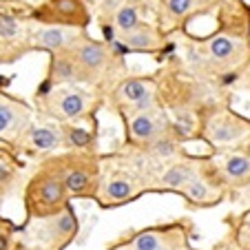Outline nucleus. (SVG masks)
<instances>
[{"label":"nucleus","instance_id":"f257e3e1","mask_svg":"<svg viewBox=\"0 0 250 250\" xmlns=\"http://www.w3.org/2000/svg\"><path fill=\"white\" fill-rule=\"evenodd\" d=\"M24 212H27V222H42L60 210H64L71 204V195L64 186L60 170L51 155L42 157L36 168V173L29 177L24 186Z\"/></svg>","mask_w":250,"mask_h":250},{"label":"nucleus","instance_id":"f03ea898","mask_svg":"<svg viewBox=\"0 0 250 250\" xmlns=\"http://www.w3.org/2000/svg\"><path fill=\"white\" fill-rule=\"evenodd\" d=\"M102 106L100 98L86 86L76 84H47L38 89V115L53 122H78L98 115Z\"/></svg>","mask_w":250,"mask_h":250},{"label":"nucleus","instance_id":"7ed1b4c3","mask_svg":"<svg viewBox=\"0 0 250 250\" xmlns=\"http://www.w3.org/2000/svg\"><path fill=\"white\" fill-rule=\"evenodd\" d=\"M51 157L71 199H95L104 175L98 151H60Z\"/></svg>","mask_w":250,"mask_h":250},{"label":"nucleus","instance_id":"20e7f679","mask_svg":"<svg viewBox=\"0 0 250 250\" xmlns=\"http://www.w3.org/2000/svg\"><path fill=\"white\" fill-rule=\"evenodd\" d=\"M250 135V120L246 115L237 113L226 102L215 104L202 120V140L212 151L224 148H239Z\"/></svg>","mask_w":250,"mask_h":250},{"label":"nucleus","instance_id":"39448f33","mask_svg":"<svg viewBox=\"0 0 250 250\" xmlns=\"http://www.w3.org/2000/svg\"><path fill=\"white\" fill-rule=\"evenodd\" d=\"M193 237L195 226L190 219H173V222L128 230L120 239L131 250H186L190 248Z\"/></svg>","mask_w":250,"mask_h":250},{"label":"nucleus","instance_id":"423d86ee","mask_svg":"<svg viewBox=\"0 0 250 250\" xmlns=\"http://www.w3.org/2000/svg\"><path fill=\"white\" fill-rule=\"evenodd\" d=\"M27 20L33 24H53L86 31L93 20L89 0H38L29 9Z\"/></svg>","mask_w":250,"mask_h":250},{"label":"nucleus","instance_id":"0eeeda50","mask_svg":"<svg viewBox=\"0 0 250 250\" xmlns=\"http://www.w3.org/2000/svg\"><path fill=\"white\" fill-rule=\"evenodd\" d=\"M228 193H230V186H228L226 177L222 175L212 155L202 157L199 173L180 190V195L186 199V204L193 208L217 206L228 197Z\"/></svg>","mask_w":250,"mask_h":250},{"label":"nucleus","instance_id":"6e6552de","mask_svg":"<svg viewBox=\"0 0 250 250\" xmlns=\"http://www.w3.org/2000/svg\"><path fill=\"white\" fill-rule=\"evenodd\" d=\"M124 126H126V144L128 148H135L142 153L148 144L162 137L164 133H170V118L162 104H157L151 111H137V113H122Z\"/></svg>","mask_w":250,"mask_h":250},{"label":"nucleus","instance_id":"1a4fd4ad","mask_svg":"<svg viewBox=\"0 0 250 250\" xmlns=\"http://www.w3.org/2000/svg\"><path fill=\"white\" fill-rule=\"evenodd\" d=\"M66 49H69V51L76 56V60L98 80V84H102V80L109 76L111 66H113L115 62H122V58L115 56L104 40L91 38L86 31L78 33L76 38H73V42Z\"/></svg>","mask_w":250,"mask_h":250},{"label":"nucleus","instance_id":"9d476101","mask_svg":"<svg viewBox=\"0 0 250 250\" xmlns=\"http://www.w3.org/2000/svg\"><path fill=\"white\" fill-rule=\"evenodd\" d=\"M20 153H27V155H53V153L66 151L64 144V135H62V128L58 122L47 118L33 120L22 133L16 140L14 144Z\"/></svg>","mask_w":250,"mask_h":250},{"label":"nucleus","instance_id":"9b49d317","mask_svg":"<svg viewBox=\"0 0 250 250\" xmlns=\"http://www.w3.org/2000/svg\"><path fill=\"white\" fill-rule=\"evenodd\" d=\"M146 190L148 188L135 180V175L131 170L115 168L109 175H102V184H100V190L93 202L100 208H118L124 206V204L135 202Z\"/></svg>","mask_w":250,"mask_h":250},{"label":"nucleus","instance_id":"f8f14e48","mask_svg":"<svg viewBox=\"0 0 250 250\" xmlns=\"http://www.w3.org/2000/svg\"><path fill=\"white\" fill-rule=\"evenodd\" d=\"M38 250H64L76 241L78 232H80V219H78L73 206L69 204L58 215L38 222Z\"/></svg>","mask_w":250,"mask_h":250},{"label":"nucleus","instance_id":"ddd939ff","mask_svg":"<svg viewBox=\"0 0 250 250\" xmlns=\"http://www.w3.org/2000/svg\"><path fill=\"white\" fill-rule=\"evenodd\" d=\"M47 84H76V86H95L100 89L98 80L76 60V56L69 49L49 53V69H47Z\"/></svg>","mask_w":250,"mask_h":250},{"label":"nucleus","instance_id":"4468645a","mask_svg":"<svg viewBox=\"0 0 250 250\" xmlns=\"http://www.w3.org/2000/svg\"><path fill=\"white\" fill-rule=\"evenodd\" d=\"M160 5V29L164 33L184 27L199 14H208L219 5V0H157Z\"/></svg>","mask_w":250,"mask_h":250},{"label":"nucleus","instance_id":"2eb2a0df","mask_svg":"<svg viewBox=\"0 0 250 250\" xmlns=\"http://www.w3.org/2000/svg\"><path fill=\"white\" fill-rule=\"evenodd\" d=\"M202 157L204 155H188V153H182L177 160H173L160 175H157L151 190H157V193H177L180 195V190L199 173Z\"/></svg>","mask_w":250,"mask_h":250},{"label":"nucleus","instance_id":"dca6fc26","mask_svg":"<svg viewBox=\"0 0 250 250\" xmlns=\"http://www.w3.org/2000/svg\"><path fill=\"white\" fill-rule=\"evenodd\" d=\"M33 122V109L24 100L0 95V140L5 137L11 144L20 137V133Z\"/></svg>","mask_w":250,"mask_h":250},{"label":"nucleus","instance_id":"f3484780","mask_svg":"<svg viewBox=\"0 0 250 250\" xmlns=\"http://www.w3.org/2000/svg\"><path fill=\"white\" fill-rule=\"evenodd\" d=\"M153 91H157L155 76H126L111 89V104L122 113Z\"/></svg>","mask_w":250,"mask_h":250},{"label":"nucleus","instance_id":"a211bd4d","mask_svg":"<svg viewBox=\"0 0 250 250\" xmlns=\"http://www.w3.org/2000/svg\"><path fill=\"white\" fill-rule=\"evenodd\" d=\"M78 33H80L78 29L53 27V24H33V29H29L27 33V47L38 49V51L44 53H56L69 47Z\"/></svg>","mask_w":250,"mask_h":250},{"label":"nucleus","instance_id":"6ab92c4d","mask_svg":"<svg viewBox=\"0 0 250 250\" xmlns=\"http://www.w3.org/2000/svg\"><path fill=\"white\" fill-rule=\"evenodd\" d=\"M64 135L66 151H98L100 122L98 115L78 120V122H58Z\"/></svg>","mask_w":250,"mask_h":250},{"label":"nucleus","instance_id":"aec40b11","mask_svg":"<svg viewBox=\"0 0 250 250\" xmlns=\"http://www.w3.org/2000/svg\"><path fill=\"white\" fill-rule=\"evenodd\" d=\"M118 40L126 47L128 53H148V56H153V53H160L164 49V31L160 29V24H151L146 20L133 31L120 33Z\"/></svg>","mask_w":250,"mask_h":250},{"label":"nucleus","instance_id":"412c9836","mask_svg":"<svg viewBox=\"0 0 250 250\" xmlns=\"http://www.w3.org/2000/svg\"><path fill=\"white\" fill-rule=\"evenodd\" d=\"M212 157L217 162L222 175L226 177L230 190L250 186V153H246L244 148H235V151L215 153Z\"/></svg>","mask_w":250,"mask_h":250},{"label":"nucleus","instance_id":"4be33fe9","mask_svg":"<svg viewBox=\"0 0 250 250\" xmlns=\"http://www.w3.org/2000/svg\"><path fill=\"white\" fill-rule=\"evenodd\" d=\"M24 20L27 18H18L14 14H0V40L2 42H11V40L18 38H27L29 29L24 27Z\"/></svg>","mask_w":250,"mask_h":250},{"label":"nucleus","instance_id":"5701e85b","mask_svg":"<svg viewBox=\"0 0 250 250\" xmlns=\"http://www.w3.org/2000/svg\"><path fill=\"white\" fill-rule=\"evenodd\" d=\"M230 241L235 250H250V222L241 215L230 222Z\"/></svg>","mask_w":250,"mask_h":250},{"label":"nucleus","instance_id":"b1692460","mask_svg":"<svg viewBox=\"0 0 250 250\" xmlns=\"http://www.w3.org/2000/svg\"><path fill=\"white\" fill-rule=\"evenodd\" d=\"M18 166H20L18 160H14L7 153H0V186H7L14 182L16 173H18Z\"/></svg>","mask_w":250,"mask_h":250},{"label":"nucleus","instance_id":"393cba45","mask_svg":"<svg viewBox=\"0 0 250 250\" xmlns=\"http://www.w3.org/2000/svg\"><path fill=\"white\" fill-rule=\"evenodd\" d=\"M11 230H14V228H5V230H0V250H14Z\"/></svg>","mask_w":250,"mask_h":250},{"label":"nucleus","instance_id":"a878e982","mask_svg":"<svg viewBox=\"0 0 250 250\" xmlns=\"http://www.w3.org/2000/svg\"><path fill=\"white\" fill-rule=\"evenodd\" d=\"M106 250H131V248H128V246L124 244L122 239H118V241H113V244H111V246H109V248H106Z\"/></svg>","mask_w":250,"mask_h":250},{"label":"nucleus","instance_id":"bb28decb","mask_svg":"<svg viewBox=\"0 0 250 250\" xmlns=\"http://www.w3.org/2000/svg\"><path fill=\"white\" fill-rule=\"evenodd\" d=\"M239 148H244V151L246 153H250V135L248 137H246V142H244V144H241V146Z\"/></svg>","mask_w":250,"mask_h":250},{"label":"nucleus","instance_id":"cd10ccee","mask_svg":"<svg viewBox=\"0 0 250 250\" xmlns=\"http://www.w3.org/2000/svg\"><path fill=\"white\" fill-rule=\"evenodd\" d=\"M5 228H14L9 222H5V219H0V230H5Z\"/></svg>","mask_w":250,"mask_h":250},{"label":"nucleus","instance_id":"c85d7f7f","mask_svg":"<svg viewBox=\"0 0 250 250\" xmlns=\"http://www.w3.org/2000/svg\"><path fill=\"white\" fill-rule=\"evenodd\" d=\"M241 217H246V219H248V222H250V208H248V210H244V212H241Z\"/></svg>","mask_w":250,"mask_h":250}]
</instances>
